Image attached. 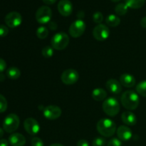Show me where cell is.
<instances>
[{"label": "cell", "instance_id": "6da1fadb", "mask_svg": "<svg viewBox=\"0 0 146 146\" xmlns=\"http://www.w3.org/2000/svg\"><path fill=\"white\" fill-rule=\"evenodd\" d=\"M123 106L130 111H133L138 108L140 99L138 94L133 91H126L122 94L121 98Z\"/></svg>", "mask_w": 146, "mask_h": 146}, {"label": "cell", "instance_id": "7a4b0ae2", "mask_svg": "<svg viewBox=\"0 0 146 146\" xmlns=\"http://www.w3.org/2000/svg\"><path fill=\"white\" fill-rule=\"evenodd\" d=\"M96 128L98 132L104 137H111L116 131L115 122L109 118H102L97 123Z\"/></svg>", "mask_w": 146, "mask_h": 146}, {"label": "cell", "instance_id": "3957f363", "mask_svg": "<svg viewBox=\"0 0 146 146\" xmlns=\"http://www.w3.org/2000/svg\"><path fill=\"white\" fill-rule=\"evenodd\" d=\"M69 43V37L65 32H58L51 40V46L54 49L61 51L66 48Z\"/></svg>", "mask_w": 146, "mask_h": 146}, {"label": "cell", "instance_id": "277c9868", "mask_svg": "<svg viewBox=\"0 0 146 146\" xmlns=\"http://www.w3.org/2000/svg\"><path fill=\"white\" fill-rule=\"evenodd\" d=\"M102 108L106 115L111 117L115 116L120 111V104L117 99L111 97L104 101Z\"/></svg>", "mask_w": 146, "mask_h": 146}, {"label": "cell", "instance_id": "5b68a950", "mask_svg": "<svg viewBox=\"0 0 146 146\" xmlns=\"http://www.w3.org/2000/svg\"><path fill=\"white\" fill-rule=\"evenodd\" d=\"M20 120L17 115L14 113H10L6 116L3 122V129L7 133H12L17 131L19 126Z\"/></svg>", "mask_w": 146, "mask_h": 146}, {"label": "cell", "instance_id": "8992f818", "mask_svg": "<svg viewBox=\"0 0 146 146\" xmlns=\"http://www.w3.org/2000/svg\"><path fill=\"white\" fill-rule=\"evenodd\" d=\"M52 17V11L47 6H42L37 9L36 12V19L37 22L41 24H45L50 22Z\"/></svg>", "mask_w": 146, "mask_h": 146}, {"label": "cell", "instance_id": "52a82bcc", "mask_svg": "<svg viewBox=\"0 0 146 146\" xmlns=\"http://www.w3.org/2000/svg\"><path fill=\"white\" fill-rule=\"evenodd\" d=\"M85 30V22L81 19H77L71 24L68 32L70 35L74 38H78L84 34Z\"/></svg>", "mask_w": 146, "mask_h": 146}, {"label": "cell", "instance_id": "ba28073f", "mask_svg": "<svg viewBox=\"0 0 146 146\" xmlns=\"http://www.w3.org/2000/svg\"><path fill=\"white\" fill-rule=\"evenodd\" d=\"M61 81L66 85H73L79 79V74L73 68L65 70L61 76Z\"/></svg>", "mask_w": 146, "mask_h": 146}, {"label": "cell", "instance_id": "9c48e42d", "mask_svg": "<svg viewBox=\"0 0 146 146\" xmlns=\"http://www.w3.org/2000/svg\"><path fill=\"white\" fill-rule=\"evenodd\" d=\"M4 21L7 27L14 29L21 25L22 22V17L17 11H11L6 15Z\"/></svg>", "mask_w": 146, "mask_h": 146}, {"label": "cell", "instance_id": "30bf717a", "mask_svg": "<svg viewBox=\"0 0 146 146\" xmlns=\"http://www.w3.org/2000/svg\"><path fill=\"white\" fill-rule=\"evenodd\" d=\"M93 35L97 41H105L109 37L110 30L106 25L100 24L94 27L93 30Z\"/></svg>", "mask_w": 146, "mask_h": 146}, {"label": "cell", "instance_id": "8fae6325", "mask_svg": "<svg viewBox=\"0 0 146 146\" xmlns=\"http://www.w3.org/2000/svg\"><path fill=\"white\" fill-rule=\"evenodd\" d=\"M61 109L57 106H48L45 107L43 111V115L47 120H56L61 115Z\"/></svg>", "mask_w": 146, "mask_h": 146}, {"label": "cell", "instance_id": "7c38bea8", "mask_svg": "<svg viewBox=\"0 0 146 146\" xmlns=\"http://www.w3.org/2000/svg\"><path fill=\"white\" fill-rule=\"evenodd\" d=\"M24 127L29 135H35L39 132L40 125L38 121L33 118H28L24 121Z\"/></svg>", "mask_w": 146, "mask_h": 146}, {"label": "cell", "instance_id": "4fadbf2b", "mask_svg": "<svg viewBox=\"0 0 146 146\" xmlns=\"http://www.w3.org/2000/svg\"><path fill=\"white\" fill-rule=\"evenodd\" d=\"M58 10L64 17H68L73 11L72 3L69 0H61L58 4Z\"/></svg>", "mask_w": 146, "mask_h": 146}, {"label": "cell", "instance_id": "5bb4252c", "mask_svg": "<svg viewBox=\"0 0 146 146\" xmlns=\"http://www.w3.org/2000/svg\"><path fill=\"white\" fill-rule=\"evenodd\" d=\"M117 136L118 139L122 141H128L132 137V131L125 125H121L116 130Z\"/></svg>", "mask_w": 146, "mask_h": 146}, {"label": "cell", "instance_id": "9a60e30c", "mask_svg": "<svg viewBox=\"0 0 146 146\" xmlns=\"http://www.w3.org/2000/svg\"><path fill=\"white\" fill-rule=\"evenodd\" d=\"M118 80L114 79V78H111V79L108 80L106 84V86L108 91L109 92L112 93L113 94H118L121 92L122 91V86Z\"/></svg>", "mask_w": 146, "mask_h": 146}, {"label": "cell", "instance_id": "2e32d148", "mask_svg": "<svg viewBox=\"0 0 146 146\" xmlns=\"http://www.w3.org/2000/svg\"><path fill=\"white\" fill-rule=\"evenodd\" d=\"M9 143L11 146H24L26 144V138L19 133H12L9 137Z\"/></svg>", "mask_w": 146, "mask_h": 146}, {"label": "cell", "instance_id": "e0dca14e", "mask_svg": "<svg viewBox=\"0 0 146 146\" xmlns=\"http://www.w3.org/2000/svg\"><path fill=\"white\" fill-rule=\"evenodd\" d=\"M120 83L122 86L126 88H132L135 85V79L133 76L129 74H123L120 76Z\"/></svg>", "mask_w": 146, "mask_h": 146}, {"label": "cell", "instance_id": "ac0fdd59", "mask_svg": "<svg viewBox=\"0 0 146 146\" xmlns=\"http://www.w3.org/2000/svg\"><path fill=\"white\" fill-rule=\"evenodd\" d=\"M121 119L123 123L127 125H135L137 123V118L133 113L131 111H126L123 113L121 115Z\"/></svg>", "mask_w": 146, "mask_h": 146}, {"label": "cell", "instance_id": "d6986e66", "mask_svg": "<svg viewBox=\"0 0 146 146\" xmlns=\"http://www.w3.org/2000/svg\"><path fill=\"white\" fill-rule=\"evenodd\" d=\"M91 96H92V98H94L95 101H102L106 98L107 92L105 90L103 89V88H97L93 90Z\"/></svg>", "mask_w": 146, "mask_h": 146}, {"label": "cell", "instance_id": "ffe728a7", "mask_svg": "<svg viewBox=\"0 0 146 146\" xmlns=\"http://www.w3.org/2000/svg\"><path fill=\"white\" fill-rule=\"evenodd\" d=\"M106 23L111 27H116L121 23V19L115 14H110L106 19Z\"/></svg>", "mask_w": 146, "mask_h": 146}, {"label": "cell", "instance_id": "44dd1931", "mask_svg": "<svg viewBox=\"0 0 146 146\" xmlns=\"http://www.w3.org/2000/svg\"><path fill=\"white\" fill-rule=\"evenodd\" d=\"M7 76L11 80H17L21 76V71L17 67H10L7 71Z\"/></svg>", "mask_w": 146, "mask_h": 146}, {"label": "cell", "instance_id": "7402d4cb", "mask_svg": "<svg viewBox=\"0 0 146 146\" xmlns=\"http://www.w3.org/2000/svg\"><path fill=\"white\" fill-rule=\"evenodd\" d=\"M145 0H125V3L128 8L140 9L145 4Z\"/></svg>", "mask_w": 146, "mask_h": 146}, {"label": "cell", "instance_id": "603a6c76", "mask_svg": "<svg viewBox=\"0 0 146 146\" xmlns=\"http://www.w3.org/2000/svg\"><path fill=\"white\" fill-rule=\"evenodd\" d=\"M128 7L125 3H119L115 7V12L118 16H123L128 12Z\"/></svg>", "mask_w": 146, "mask_h": 146}, {"label": "cell", "instance_id": "cb8c5ba5", "mask_svg": "<svg viewBox=\"0 0 146 146\" xmlns=\"http://www.w3.org/2000/svg\"><path fill=\"white\" fill-rule=\"evenodd\" d=\"M48 35V29L45 27H40L36 30V36L40 39H44L46 38Z\"/></svg>", "mask_w": 146, "mask_h": 146}, {"label": "cell", "instance_id": "d4e9b609", "mask_svg": "<svg viewBox=\"0 0 146 146\" xmlns=\"http://www.w3.org/2000/svg\"><path fill=\"white\" fill-rule=\"evenodd\" d=\"M136 91L141 96L146 97V81H141L136 86Z\"/></svg>", "mask_w": 146, "mask_h": 146}, {"label": "cell", "instance_id": "484cf974", "mask_svg": "<svg viewBox=\"0 0 146 146\" xmlns=\"http://www.w3.org/2000/svg\"><path fill=\"white\" fill-rule=\"evenodd\" d=\"M41 54L44 58H51L54 55V48L51 46H46L43 48Z\"/></svg>", "mask_w": 146, "mask_h": 146}, {"label": "cell", "instance_id": "4316f807", "mask_svg": "<svg viewBox=\"0 0 146 146\" xmlns=\"http://www.w3.org/2000/svg\"><path fill=\"white\" fill-rule=\"evenodd\" d=\"M7 101L5 97L0 94V113L5 112L7 108Z\"/></svg>", "mask_w": 146, "mask_h": 146}, {"label": "cell", "instance_id": "83f0119b", "mask_svg": "<svg viewBox=\"0 0 146 146\" xmlns=\"http://www.w3.org/2000/svg\"><path fill=\"white\" fill-rule=\"evenodd\" d=\"M93 20L96 24H100L104 20V16H103L102 13L100 11H96L93 15Z\"/></svg>", "mask_w": 146, "mask_h": 146}, {"label": "cell", "instance_id": "f1b7e54d", "mask_svg": "<svg viewBox=\"0 0 146 146\" xmlns=\"http://www.w3.org/2000/svg\"><path fill=\"white\" fill-rule=\"evenodd\" d=\"M105 145L106 140L101 137H97L92 142L93 146H105Z\"/></svg>", "mask_w": 146, "mask_h": 146}, {"label": "cell", "instance_id": "f546056e", "mask_svg": "<svg viewBox=\"0 0 146 146\" xmlns=\"http://www.w3.org/2000/svg\"><path fill=\"white\" fill-rule=\"evenodd\" d=\"M31 146H44L42 140L38 137H34L31 140Z\"/></svg>", "mask_w": 146, "mask_h": 146}, {"label": "cell", "instance_id": "4dcf8cb0", "mask_svg": "<svg viewBox=\"0 0 146 146\" xmlns=\"http://www.w3.org/2000/svg\"><path fill=\"white\" fill-rule=\"evenodd\" d=\"M121 145L122 143H121V140L116 138H113L108 141L107 146H121Z\"/></svg>", "mask_w": 146, "mask_h": 146}, {"label": "cell", "instance_id": "1f68e13d", "mask_svg": "<svg viewBox=\"0 0 146 146\" xmlns=\"http://www.w3.org/2000/svg\"><path fill=\"white\" fill-rule=\"evenodd\" d=\"M9 34V29L7 26L1 24L0 25V37H4Z\"/></svg>", "mask_w": 146, "mask_h": 146}, {"label": "cell", "instance_id": "d6a6232c", "mask_svg": "<svg viewBox=\"0 0 146 146\" xmlns=\"http://www.w3.org/2000/svg\"><path fill=\"white\" fill-rule=\"evenodd\" d=\"M7 68V63L2 58H0V74L3 72Z\"/></svg>", "mask_w": 146, "mask_h": 146}, {"label": "cell", "instance_id": "836d02e7", "mask_svg": "<svg viewBox=\"0 0 146 146\" xmlns=\"http://www.w3.org/2000/svg\"><path fill=\"white\" fill-rule=\"evenodd\" d=\"M77 146H90L89 143L86 140H80L77 143Z\"/></svg>", "mask_w": 146, "mask_h": 146}, {"label": "cell", "instance_id": "e575fe53", "mask_svg": "<svg viewBox=\"0 0 146 146\" xmlns=\"http://www.w3.org/2000/svg\"><path fill=\"white\" fill-rule=\"evenodd\" d=\"M48 27H49L50 29L54 31L57 29V24L54 21H50L49 24H48Z\"/></svg>", "mask_w": 146, "mask_h": 146}, {"label": "cell", "instance_id": "d590c367", "mask_svg": "<svg viewBox=\"0 0 146 146\" xmlns=\"http://www.w3.org/2000/svg\"><path fill=\"white\" fill-rule=\"evenodd\" d=\"M9 141L6 139H0V146H9Z\"/></svg>", "mask_w": 146, "mask_h": 146}, {"label": "cell", "instance_id": "8d00e7d4", "mask_svg": "<svg viewBox=\"0 0 146 146\" xmlns=\"http://www.w3.org/2000/svg\"><path fill=\"white\" fill-rule=\"evenodd\" d=\"M141 26L143 27V28L146 29V17H144L143 18L141 19Z\"/></svg>", "mask_w": 146, "mask_h": 146}, {"label": "cell", "instance_id": "74e56055", "mask_svg": "<svg viewBox=\"0 0 146 146\" xmlns=\"http://www.w3.org/2000/svg\"><path fill=\"white\" fill-rule=\"evenodd\" d=\"M42 1L47 5H51V4H54L57 0H42Z\"/></svg>", "mask_w": 146, "mask_h": 146}, {"label": "cell", "instance_id": "f35d334b", "mask_svg": "<svg viewBox=\"0 0 146 146\" xmlns=\"http://www.w3.org/2000/svg\"><path fill=\"white\" fill-rule=\"evenodd\" d=\"M5 79V76L3 74H0V81H4Z\"/></svg>", "mask_w": 146, "mask_h": 146}, {"label": "cell", "instance_id": "ab89813d", "mask_svg": "<svg viewBox=\"0 0 146 146\" xmlns=\"http://www.w3.org/2000/svg\"><path fill=\"white\" fill-rule=\"evenodd\" d=\"M3 135H4V129H2L1 128H0V139L2 138Z\"/></svg>", "mask_w": 146, "mask_h": 146}, {"label": "cell", "instance_id": "60d3db41", "mask_svg": "<svg viewBox=\"0 0 146 146\" xmlns=\"http://www.w3.org/2000/svg\"><path fill=\"white\" fill-rule=\"evenodd\" d=\"M49 146H64V145H61V144L60 143H54V144H51V145Z\"/></svg>", "mask_w": 146, "mask_h": 146}, {"label": "cell", "instance_id": "b9f144b4", "mask_svg": "<svg viewBox=\"0 0 146 146\" xmlns=\"http://www.w3.org/2000/svg\"><path fill=\"white\" fill-rule=\"evenodd\" d=\"M111 1H113V2H118V1H121V0H111Z\"/></svg>", "mask_w": 146, "mask_h": 146}]
</instances>
